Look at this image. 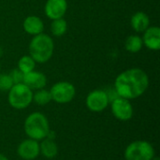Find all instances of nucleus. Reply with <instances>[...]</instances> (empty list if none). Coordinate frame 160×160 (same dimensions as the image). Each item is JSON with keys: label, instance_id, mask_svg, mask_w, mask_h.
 I'll return each mask as SVG.
<instances>
[{"label": "nucleus", "instance_id": "obj_21", "mask_svg": "<svg viewBox=\"0 0 160 160\" xmlns=\"http://www.w3.org/2000/svg\"><path fill=\"white\" fill-rule=\"evenodd\" d=\"M13 82V84H17V83H22L23 82V76H24V73L22 72L18 68H14L11 70V72L8 74Z\"/></svg>", "mask_w": 160, "mask_h": 160}, {"label": "nucleus", "instance_id": "obj_11", "mask_svg": "<svg viewBox=\"0 0 160 160\" xmlns=\"http://www.w3.org/2000/svg\"><path fill=\"white\" fill-rule=\"evenodd\" d=\"M22 83L29 87L31 90H39L44 88V86L47 83V79L43 73L32 70L24 74Z\"/></svg>", "mask_w": 160, "mask_h": 160}, {"label": "nucleus", "instance_id": "obj_20", "mask_svg": "<svg viewBox=\"0 0 160 160\" xmlns=\"http://www.w3.org/2000/svg\"><path fill=\"white\" fill-rule=\"evenodd\" d=\"M13 82L8 74H0V91H9Z\"/></svg>", "mask_w": 160, "mask_h": 160}, {"label": "nucleus", "instance_id": "obj_16", "mask_svg": "<svg viewBox=\"0 0 160 160\" xmlns=\"http://www.w3.org/2000/svg\"><path fill=\"white\" fill-rule=\"evenodd\" d=\"M42 155L47 158H52L57 155V145L52 139H46L41 142L39 147Z\"/></svg>", "mask_w": 160, "mask_h": 160}, {"label": "nucleus", "instance_id": "obj_15", "mask_svg": "<svg viewBox=\"0 0 160 160\" xmlns=\"http://www.w3.org/2000/svg\"><path fill=\"white\" fill-rule=\"evenodd\" d=\"M142 46H143V42H142V38L137 36V35L129 36L127 38L126 43H125L126 50L129 52H132V53L139 52L142 50Z\"/></svg>", "mask_w": 160, "mask_h": 160}, {"label": "nucleus", "instance_id": "obj_17", "mask_svg": "<svg viewBox=\"0 0 160 160\" xmlns=\"http://www.w3.org/2000/svg\"><path fill=\"white\" fill-rule=\"evenodd\" d=\"M68 30V23L64 18L52 20L51 24V31L54 37H62Z\"/></svg>", "mask_w": 160, "mask_h": 160}, {"label": "nucleus", "instance_id": "obj_13", "mask_svg": "<svg viewBox=\"0 0 160 160\" xmlns=\"http://www.w3.org/2000/svg\"><path fill=\"white\" fill-rule=\"evenodd\" d=\"M23 29L24 31L29 34V35H33V36H37L38 34L43 33L44 30V23L42 22V20L35 15H30L28 17L25 18V20L23 21Z\"/></svg>", "mask_w": 160, "mask_h": 160}, {"label": "nucleus", "instance_id": "obj_7", "mask_svg": "<svg viewBox=\"0 0 160 160\" xmlns=\"http://www.w3.org/2000/svg\"><path fill=\"white\" fill-rule=\"evenodd\" d=\"M112 112L121 121H128L133 115V108L128 99L120 97L112 101Z\"/></svg>", "mask_w": 160, "mask_h": 160}, {"label": "nucleus", "instance_id": "obj_18", "mask_svg": "<svg viewBox=\"0 0 160 160\" xmlns=\"http://www.w3.org/2000/svg\"><path fill=\"white\" fill-rule=\"evenodd\" d=\"M35 66H36V62L30 55L22 56L18 62V68L24 74L34 70Z\"/></svg>", "mask_w": 160, "mask_h": 160}, {"label": "nucleus", "instance_id": "obj_6", "mask_svg": "<svg viewBox=\"0 0 160 160\" xmlns=\"http://www.w3.org/2000/svg\"><path fill=\"white\" fill-rule=\"evenodd\" d=\"M50 93L52 100L60 104H65L74 98L76 90L72 83L68 82H59L52 85Z\"/></svg>", "mask_w": 160, "mask_h": 160}, {"label": "nucleus", "instance_id": "obj_24", "mask_svg": "<svg viewBox=\"0 0 160 160\" xmlns=\"http://www.w3.org/2000/svg\"><path fill=\"white\" fill-rule=\"evenodd\" d=\"M0 70H1V68H0Z\"/></svg>", "mask_w": 160, "mask_h": 160}, {"label": "nucleus", "instance_id": "obj_3", "mask_svg": "<svg viewBox=\"0 0 160 160\" xmlns=\"http://www.w3.org/2000/svg\"><path fill=\"white\" fill-rule=\"evenodd\" d=\"M24 130L32 140H43L50 131L48 120L40 112L31 113L24 122Z\"/></svg>", "mask_w": 160, "mask_h": 160}, {"label": "nucleus", "instance_id": "obj_10", "mask_svg": "<svg viewBox=\"0 0 160 160\" xmlns=\"http://www.w3.org/2000/svg\"><path fill=\"white\" fill-rule=\"evenodd\" d=\"M39 145L35 140H25L18 147L19 156L25 160L35 159L39 154Z\"/></svg>", "mask_w": 160, "mask_h": 160}, {"label": "nucleus", "instance_id": "obj_22", "mask_svg": "<svg viewBox=\"0 0 160 160\" xmlns=\"http://www.w3.org/2000/svg\"><path fill=\"white\" fill-rule=\"evenodd\" d=\"M0 160H8L5 156H3V155H1L0 154Z\"/></svg>", "mask_w": 160, "mask_h": 160}, {"label": "nucleus", "instance_id": "obj_14", "mask_svg": "<svg viewBox=\"0 0 160 160\" xmlns=\"http://www.w3.org/2000/svg\"><path fill=\"white\" fill-rule=\"evenodd\" d=\"M150 23V19L145 12L138 11L132 15L130 20V24L136 32H144Z\"/></svg>", "mask_w": 160, "mask_h": 160}, {"label": "nucleus", "instance_id": "obj_9", "mask_svg": "<svg viewBox=\"0 0 160 160\" xmlns=\"http://www.w3.org/2000/svg\"><path fill=\"white\" fill-rule=\"evenodd\" d=\"M68 9L67 0H47L44 12L45 15L51 20L63 18Z\"/></svg>", "mask_w": 160, "mask_h": 160}, {"label": "nucleus", "instance_id": "obj_4", "mask_svg": "<svg viewBox=\"0 0 160 160\" xmlns=\"http://www.w3.org/2000/svg\"><path fill=\"white\" fill-rule=\"evenodd\" d=\"M8 103L11 107L22 110L30 105L33 100L32 90L23 83L13 84L8 92Z\"/></svg>", "mask_w": 160, "mask_h": 160}, {"label": "nucleus", "instance_id": "obj_19", "mask_svg": "<svg viewBox=\"0 0 160 160\" xmlns=\"http://www.w3.org/2000/svg\"><path fill=\"white\" fill-rule=\"evenodd\" d=\"M33 99L38 105L43 106V105L48 104L52 100V96H51L50 91L44 90L42 88L35 93V95L33 96Z\"/></svg>", "mask_w": 160, "mask_h": 160}, {"label": "nucleus", "instance_id": "obj_12", "mask_svg": "<svg viewBox=\"0 0 160 160\" xmlns=\"http://www.w3.org/2000/svg\"><path fill=\"white\" fill-rule=\"evenodd\" d=\"M143 45L153 51L160 49V28L158 26L148 27L142 38Z\"/></svg>", "mask_w": 160, "mask_h": 160}, {"label": "nucleus", "instance_id": "obj_5", "mask_svg": "<svg viewBox=\"0 0 160 160\" xmlns=\"http://www.w3.org/2000/svg\"><path fill=\"white\" fill-rule=\"evenodd\" d=\"M155 150L151 143L144 141H137L130 143L125 152L126 160H152Z\"/></svg>", "mask_w": 160, "mask_h": 160}, {"label": "nucleus", "instance_id": "obj_2", "mask_svg": "<svg viewBox=\"0 0 160 160\" xmlns=\"http://www.w3.org/2000/svg\"><path fill=\"white\" fill-rule=\"evenodd\" d=\"M54 44L52 38L43 33L35 36L29 44L30 56L36 63L42 64L48 62L52 56Z\"/></svg>", "mask_w": 160, "mask_h": 160}, {"label": "nucleus", "instance_id": "obj_8", "mask_svg": "<svg viewBox=\"0 0 160 160\" xmlns=\"http://www.w3.org/2000/svg\"><path fill=\"white\" fill-rule=\"evenodd\" d=\"M109 104V98L105 91L95 90L88 94L86 98V105L92 112H102L107 108Z\"/></svg>", "mask_w": 160, "mask_h": 160}, {"label": "nucleus", "instance_id": "obj_1", "mask_svg": "<svg viewBox=\"0 0 160 160\" xmlns=\"http://www.w3.org/2000/svg\"><path fill=\"white\" fill-rule=\"evenodd\" d=\"M149 85L145 71L141 68H129L120 73L114 82V89L120 98L134 99L141 97Z\"/></svg>", "mask_w": 160, "mask_h": 160}, {"label": "nucleus", "instance_id": "obj_23", "mask_svg": "<svg viewBox=\"0 0 160 160\" xmlns=\"http://www.w3.org/2000/svg\"><path fill=\"white\" fill-rule=\"evenodd\" d=\"M152 160H159V158H153Z\"/></svg>", "mask_w": 160, "mask_h": 160}]
</instances>
